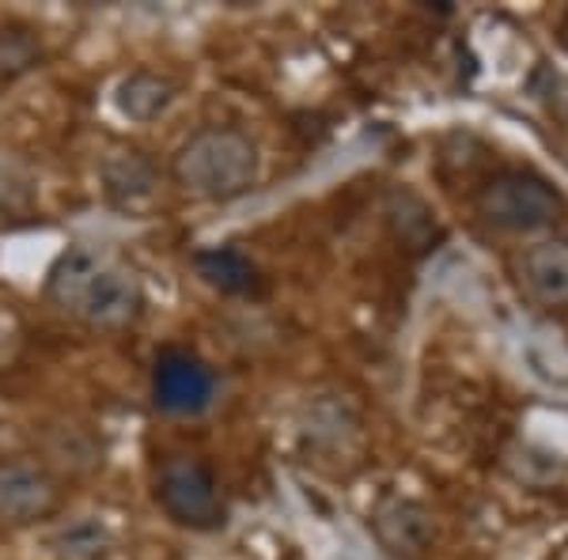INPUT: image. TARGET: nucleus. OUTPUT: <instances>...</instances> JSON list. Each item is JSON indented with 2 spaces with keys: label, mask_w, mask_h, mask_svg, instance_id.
Segmentation results:
<instances>
[{
  "label": "nucleus",
  "mask_w": 568,
  "mask_h": 560,
  "mask_svg": "<svg viewBox=\"0 0 568 560\" xmlns=\"http://www.w3.org/2000/svg\"><path fill=\"white\" fill-rule=\"evenodd\" d=\"M216 371L201 356L182 348H163L152 364V401L171 417H194L213 406Z\"/></svg>",
  "instance_id": "obj_5"
},
{
  "label": "nucleus",
  "mask_w": 568,
  "mask_h": 560,
  "mask_svg": "<svg viewBox=\"0 0 568 560\" xmlns=\"http://www.w3.org/2000/svg\"><path fill=\"white\" fill-rule=\"evenodd\" d=\"M478 213L500 232H538L561 213V197L546 179L527 171L497 174L478 194Z\"/></svg>",
  "instance_id": "obj_4"
},
{
  "label": "nucleus",
  "mask_w": 568,
  "mask_h": 560,
  "mask_svg": "<svg viewBox=\"0 0 568 560\" xmlns=\"http://www.w3.org/2000/svg\"><path fill=\"white\" fill-rule=\"evenodd\" d=\"M61 500L58 481L50 470L31 458H4L0 462V519L12 527L50 519Z\"/></svg>",
  "instance_id": "obj_6"
},
{
  "label": "nucleus",
  "mask_w": 568,
  "mask_h": 560,
  "mask_svg": "<svg viewBox=\"0 0 568 560\" xmlns=\"http://www.w3.org/2000/svg\"><path fill=\"white\" fill-rule=\"evenodd\" d=\"M45 299L91 329H130L144 310L133 273L88 246H69L53 262L45 277Z\"/></svg>",
  "instance_id": "obj_1"
},
{
  "label": "nucleus",
  "mask_w": 568,
  "mask_h": 560,
  "mask_svg": "<svg viewBox=\"0 0 568 560\" xmlns=\"http://www.w3.org/2000/svg\"><path fill=\"white\" fill-rule=\"evenodd\" d=\"M45 61V50H42V39L23 23H12V27H0V80L12 84V80L27 77L34 72Z\"/></svg>",
  "instance_id": "obj_12"
},
{
  "label": "nucleus",
  "mask_w": 568,
  "mask_h": 560,
  "mask_svg": "<svg viewBox=\"0 0 568 560\" xmlns=\"http://www.w3.org/2000/svg\"><path fill=\"white\" fill-rule=\"evenodd\" d=\"M258 144L235 125L197 130L171 160V174L190 197L232 201L258 179Z\"/></svg>",
  "instance_id": "obj_2"
},
{
  "label": "nucleus",
  "mask_w": 568,
  "mask_h": 560,
  "mask_svg": "<svg viewBox=\"0 0 568 560\" xmlns=\"http://www.w3.org/2000/svg\"><path fill=\"white\" fill-rule=\"evenodd\" d=\"M372 534L390 557L414 560L425 553L428 541H433V516H428V508L417 500H387L375 508Z\"/></svg>",
  "instance_id": "obj_7"
},
{
  "label": "nucleus",
  "mask_w": 568,
  "mask_h": 560,
  "mask_svg": "<svg viewBox=\"0 0 568 560\" xmlns=\"http://www.w3.org/2000/svg\"><path fill=\"white\" fill-rule=\"evenodd\" d=\"M103 190L114 205L133 208L152 197L155 190V167L141 152H118L103 163Z\"/></svg>",
  "instance_id": "obj_9"
},
{
  "label": "nucleus",
  "mask_w": 568,
  "mask_h": 560,
  "mask_svg": "<svg viewBox=\"0 0 568 560\" xmlns=\"http://www.w3.org/2000/svg\"><path fill=\"white\" fill-rule=\"evenodd\" d=\"M171 99H175V84L149 69L133 72V77H125L118 84V110L130 122H152V118H160L171 106Z\"/></svg>",
  "instance_id": "obj_11"
},
{
  "label": "nucleus",
  "mask_w": 568,
  "mask_h": 560,
  "mask_svg": "<svg viewBox=\"0 0 568 560\" xmlns=\"http://www.w3.org/2000/svg\"><path fill=\"white\" fill-rule=\"evenodd\" d=\"M155 500L179 527L186 530H216L224 527V496H220L216 474L201 458L175 455L160 466L155 477Z\"/></svg>",
  "instance_id": "obj_3"
},
{
  "label": "nucleus",
  "mask_w": 568,
  "mask_h": 560,
  "mask_svg": "<svg viewBox=\"0 0 568 560\" xmlns=\"http://www.w3.org/2000/svg\"><path fill=\"white\" fill-rule=\"evenodd\" d=\"M524 288L542 307H568V243H538L519 262Z\"/></svg>",
  "instance_id": "obj_8"
},
{
  "label": "nucleus",
  "mask_w": 568,
  "mask_h": 560,
  "mask_svg": "<svg viewBox=\"0 0 568 560\" xmlns=\"http://www.w3.org/2000/svg\"><path fill=\"white\" fill-rule=\"evenodd\" d=\"M53 546H58L61 560H99L106 553V530H103V522L84 519V522H77V527H69Z\"/></svg>",
  "instance_id": "obj_13"
},
{
  "label": "nucleus",
  "mask_w": 568,
  "mask_h": 560,
  "mask_svg": "<svg viewBox=\"0 0 568 560\" xmlns=\"http://www.w3.org/2000/svg\"><path fill=\"white\" fill-rule=\"evenodd\" d=\"M194 269H197L201 281L213 284V288H220V292H227V296H243V292H254V284H258V269H254V262L235 251V246L197 251Z\"/></svg>",
  "instance_id": "obj_10"
}]
</instances>
